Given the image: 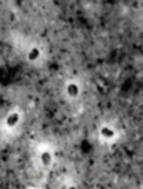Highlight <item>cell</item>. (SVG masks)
<instances>
[{
  "mask_svg": "<svg viewBox=\"0 0 143 189\" xmlns=\"http://www.w3.org/2000/svg\"><path fill=\"white\" fill-rule=\"evenodd\" d=\"M68 94L69 96H72V97H77L78 96V93H80V90H78V86L77 84H74V83H70L69 86H68Z\"/></svg>",
  "mask_w": 143,
  "mask_h": 189,
  "instance_id": "obj_1",
  "label": "cell"
},
{
  "mask_svg": "<svg viewBox=\"0 0 143 189\" xmlns=\"http://www.w3.org/2000/svg\"><path fill=\"white\" fill-rule=\"evenodd\" d=\"M18 119H20L18 114H17V113H13V114H11L9 117H8V119H7V125H8L9 127L16 126V125H17V122H18Z\"/></svg>",
  "mask_w": 143,
  "mask_h": 189,
  "instance_id": "obj_2",
  "label": "cell"
},
{
  "mask_svg": "<svg viewBox=\"0 0 143 189\" xmlns=\"http://www.w3.org/2000/svg\"><path fill=\"white\" fill-rule=\"evenodd\" d=\"M51 161H52V158H51V154H49V153H47V152H46V153L42 154V162L44 163L46 166H48L49 163H51Z\"/></svg>",
  "mask_w": 143,
  "mask_h": 189,
  "instance_id": "obj_3",
  "label": "cell"
},
{
  "mask_svg": "<svg viewBox=\"0 0 143 189\" xmlns=\"http://www.w3.org/2000/svg\"><path fill=\"white\" fill-rule=\"evenodd\" d=\"M102 135H103L104 137H108V139H111V137H113V136H114L113 131H112V130H109L108 127H104V128L102 130Z\"/></svg>",
  "mask_w": 143,
  "mask_h": 189,
  "instance_id": "obj_4",
  "label": "cell"
},
{
  "mask_svg": "<svg viewBox=\"0 0 143 189\" xmlns=\"http://www.w3.org/2000/svg\"><path fill=\"white\" fill-rule=\"evenodd\" d=\"M38 56H39V51L37 48H33L30 51V53H29V60H35V59H38Z\"/></svg>",
  "mask_w": 143,
  "mask_h": 189,
  "instance_id": "obj_5",
  "label": "cell"
},
{
  "mask_svg": "<svg viewBox=\"0 0 143 189\" xmlns=\"http://www.w3.org/2000/svg\"><path fill=\"white\" fill-rule=\"evenodd\" d=\"M69 189H77V188H76L74 185H72V187H69Z\"/></svg>",
  "mask_w": 143,
  "mask_h": 189,
  "instance_id": "obj_6",
  "label": "cell"
}]
</instances>
